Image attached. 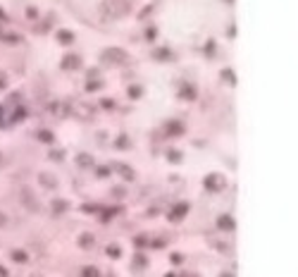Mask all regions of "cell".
I'll return each mask as SVG.
<instances>
[{
  "mask_svg": "<svg viewBox=\"0 0 298 277\" xmlns=\"http://www.w3.org/2000/svg\"><path fill=\"white\" fill-rule=\"evenodd\" d=\"M5 222H8L5 220V215H0V225H5Z\"/></svg>",
  "mask_w": 298,
  "mask_h": 277,
  "instance_id": "obj_1",
  "label": "cell"
},
{
  "mask_svg": "<svg viewBox=\"0 0 298 277\" xmlns=\"http://www.w3.org/2000/svg\"><path fill=\"white\" fill-rule=\"evenodd\" d=\"M3 17H5V15H3V10H0V19H3Z\"/></svg>",
  "mask_w": 298,
  "mask_h": 277,
  "instance_id": "obj_2",
  "label": "cell"
}]
</instances>
